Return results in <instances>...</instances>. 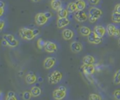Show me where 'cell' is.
Listing matches in <instances>:
<instances>
[{"label":"cell","mask_w":120,"mask_h":100,"mask_svg":"<svg viewBox=\"0 0 120 100\" xmlns=\"http://www.w3.org/2000/svg\"><path fill=\"white\" fill-rule=\"evenodd\" d=\"M103 12L101 9L96 8V7H92L89 9L88 13V19L90 22L95 23L97 20L101 17Z\"/></svg>","instance_id":"obj_1"},{"label":"cell","mask_w":120,"mask_h":100,"mask_svg":"<svg viewBox=\"0 0 120 100\" xmlns=\"http://www.w3.org/2000/svg\"><path fill=\"white\" fill-rule=\"evenodd\" d=\"M19 36L26 40H32L35 37L33 30L27 28H22L19 30Z\"/></svg>","instance_id":"obj_2"},{"label":"cell","mask_w":120,"mask_h":100,"mask_svg":"<svg viewBox=\"0 0 120 100\" xmlns=\"http://www.w3.org/2000/svg\"><path fill=\"white\" fill-rule=\"evenodd\" d=\"M66 88L63 86H61L57 89H55L53 91L52 96L55 100H61L66 97Z\"/></svg>","instance_id":"obj_3"},{"label":"cell","mask_w":120,"mask_h":100,"mask_svg":"<svg viewBox=\"0 0 120 100\" xmlns=\"http://www.w3.org/2000/svg\"><path fill=\"white\" fill-rule=\"evenodd\" d=\"M61 79H62V73L58 70H55L48 77V81L52 84H55L59 83Z\"/></svg>","instance_id":"obj_4"},{"label":"cell","mask_w":120,"mask_h":100,"mask_svg":"<svg viewBox=\"0 0 120 100\" xmlns=\"http://www.w3.org/2000/svg\"><path fill=\"white\" fill-rule=\"evenodd\" d=\"M3 39L7 42L8 46L14 48L19 44V41L14 37V36L11 34H4L3 35Z\"/></svg>","instance_id":"obj_5"},{"label":"cell","mask_w":120,"mask_h":100,"mask_svg":"<svg viewBox=\"0 0 120 100\" xmlns=\"http://www.w3.org/2000/svg\"><path fill=\"white\" fill-rule=\"evenodd\" d=\"M74 17H75V20H77L78 22H81V23L85 22L88 19V15L83 11H77L75 13Z\"/></svg>","instance_id":"obj_6"},{"label":"cell","mask_w":120,"mask_h":100,"mask_svg":"<svg viewBox=\"0 0 120 100\" xmlns=\"http://www.w3.org/2000/svg\"><path fill=\"white\" fill-rule=\"evenodd\" d=\"M48 18L44 15V13H37L35 16V23L37 25L42 26L44 25L48 22Z\"/></svg>","instance_id":"obj_7"},{"label":"cell","mask_w":120,"mask_h":100,"mask_svg":"<svg viewBox=\"0 0 120 100\" xmlns=\"http://www.w3.org/2000/svg\"><path fill=\"white\" fill-rule=\"evenodd\" d=\"M88 41L90 44H99L101 42V38L99 37L93 31L90 33V35L88 36Z\"/></svg>","instance_id":"obj_8"},{"label":"cell","mask_w":120,"mask_h":100,"mask_svg":"<svg viewBox=\"0 0 120 100\" xmlns=\"http://www.w3.org/2000/svg\"><path fill=\"white\" fill-rule=\"evenodd\" d=\"M56 62V59L55 57H47L44 62V67L45 69H50L52 68Z\"/></svg>","instance_id":"obj_9"},{"label":"cell","mask_w":120,"mask_h":100,"mask_svg":"<svg viewBox=\"0 0 120 100\" xmlns=\"http://www.w3.org/2000/svg\"><path fill=\"white\" fill-rule=\"evenodd\" d=\"M44 49L46 52H48L49 53H52V52H55L57 50V46L54 42L48 41H46Z\"/></svg>","instance_id":"obj_10"},{"label":"cell","mask_w":120,"mask_h":100,"mask_svg":"<svg viewBox=\"0 0 120 100\" xmlns=\"http://www.w3.org/2000/svg\"><path fill=\"white\" fill-rule=\"evenodd\" d=\"M82 69L85 75H93L95 70V68L93 64H84Z\"/></svg>","instance_id":"obj_11"},{"label":"cell","mask_w":120,"mask_h":100,"mask_svg":"<svg viewBox=\"0 0 120 100\" xmlns=\"http://www.w3.org/2000/svg\"><path fill=\"white\" fill-rule=\"evenodd\" d=\"M93 32L100 38H102L106 33V28H105L103 26H96L94 28Z\"/></svg>","instance_id":"obj_12"},{"label":"cell","mask_w":120,"mask_h":100,"mask_svg":"<svg viewBox=\"0 0 120 100\" xmlns=\"http://www.w3.org/2000/svg\"><path fill=\"white\" fill-rule=\"evenodd\" d=\"M71 49L73 52H79L82 50V45L79 41H73L71 44Z\"/></svg>","instance_id":"obj_13"},{"label":"cell","mask_w":120,"mask_h":100,"mask_svg":"<svg viewBox=\"0 0 120 100\" xmlns=\"http://www.w3.org/2000/svg\"><path fill=\"white\" fill-rule=\"evenodd\" d=\"M70 24V21L67 17H64V18H58L57 19V25L59 28H62L66 27V26H68Z\"/></svg>","instance_id":"obj_14"},{"label":"cell","mask_w":120,"mask_h":100,"mask_svg":"<svg viewBox=\"0 0 120 100\" xmlns=\"http://www.w3.org/2000/svg\"><path fill=\"white\" fill-rule=\"evenodd\" d=\"M74 36V33L71 29L66 28L62 31V37L65 40H71Z\"/></svg>","instance_id":"obj_15"},{"label":"cell","mask_w":120,"mask_h":100,"mask_svg":"<svg viewBox=\"0 0 120 100\" xmlns=\"http://www.w3.org/2000/svg\"><path fill=\"white\" fill-rule=\"evenodd\" d=\"M117 27L112 24H110L106 26V33H108V35L110 37H114L115 31L117 30Z\"/></svg>","instance_id":"obj_16"},{"label":"cell","mask_w":120,"mask_h":100,"mask_svg":"<svg viewBox=\"0 0 120 100\" xmlns=\"http://www.w3.org/2000/svg\"><path fill=\"white\" fill-rule=\"evenodd\" d=\"M37 81L36 75L33 73H28L26 76V81L28 84H33Z\"/></svg>","instance_id":"obj_17"},{"label":"cell","mask_w":120,"mask_h":100,"mask_svg":"<svg viewBox=\"0 0 120 100\" xmlns=\"http://www.w3.org/2000/svg\"><path fill=\"white\" fill-rule=\"evenodd\" d=\"M50 4H51L52 8L56 11H58L61 6V3L60 0H52Z\"/></svg>","instance_id":"obj_18"},{"label":"cell","mask_w":120,"mask_h":100,"mask_svg":"<svg viewBox=\"0 0 120 100\" xmlns=\"http://www.w3.org/2000/svg\"><path fill=\"white\" fill-rule=\"evenodd\" d=\"M79 32L82 35L88 37L90 35V33H91V30L88 27L83 26H81V28H79Z\"/></svg>","instance_id":"obj_19"},{"label":"cell","mask_w":120,"mask_h":100,"mask_svg":"<svg viewBox=\"0 0 120 100\" xmlns=\"http://www.w3.org/2000/svg\"><path fill=\"white\" fill-rule=\"evenodd\" d=\"M67 11H68V13H75L77 11V6L75 2H71L67 7Z\"/></svg>","instance_id":"obj_20"},{"label":"cell","mask_w":120,"mask_h":100,"mask_svg":"<svg viewBox=\"0 0 120 100\" xmlns=\"http://www.w3.org/2000/svg\"><path fill=\"white\" fill-rule=\"evenodd\" d=\"M95 61V58L92 55H86L83 58L84 64H93Z\"/></svg>","instance_id":"obj_21"},{"label":"cell","mask_w":120,"mask_h":100,"mask_svg":"<svg viewBox=\"0 0 120 100\" xmlns=\"http://www.w3.org/2000/svg\"><path fill=\"white\" fill-rule=\"evenodd\" d=\"M30 92H31V94H32L33 97H35L39 96L41 95V89L39 87H37V86H33V87L31 88Z\"/></svg>","instance_id":"obj_22"},{"label":"cell","mask_w":120,"mask_h":100,"mask_svg":"<svg viewBox=\"0 0 120 100\" xmlns=\"http://www.w3.org/2000/svg\"><path fill=\"white\" fill-rule=\"evenodd\" d=\"M75 3L77 6V11H83L86 8V2L84 0H76Z\"/></svg>","instance_id":"obj_23"},{"label":"cell","mask_w":120,"mask_h":100,"mask_svg":"<svg viewBox=\"0 0 120 100\" xmlns=\"http://www.w3.org/2000/svg\"><path fill=\"white\" fill-rule=\"evenodd\" d=\"M112 21L114 23L119 24L120 23V13H117V12H113L111 15Z\"/></svg>","instance_id":"obj_24"},{"label":"cell","mask_w":120,"mask_h":100,"mask_svg":"<svg viewBox=\"0 0 120 100\" xmlns=\"http://www.w3.org/2000/svg\"><path fill=\"white\" fill-rule=\"evenodd\" d=\"M113 82L116 85L120 84V69L115 72L113 77Z\"/></svg>","instance_id":"obj_25"},{"label":"cell","mask_w":120,"mask_h":100,"mask_svg":"<svg viewBox=\"0 0 120 100\" xmlns=\"http://www.w3.org/2000/svg\"><path fill=\"white\" fill-rule=\"evenodd\" d=\"M68 14V11L67 9L66 10L65 8H61L60 10L58 11V17L60 18H64V17H67Z\"/></svg>","instance_id":"obj_26"},{"label":"cell","mask_w":120,"mask_h":100,"mask_svg":"<svg viewBox=\"0 0 120 100\" xmlns=\"http://www.w3.org/2000/svg\"><path fill=\"white\" fill-rule=\"evenodd\" d=\"M6 100H17L15 96V93L13 91H9L7 94Z\"/></svg>","instance_id":"obj_27"},{"label":"cell","mask_w":120,"mask_h":100,"mask_svg":"<svg viewBox=\"0 0 120 100\" xmlns=\"http://www.w3.org/2000/svg\"><path fill=\"white\" fill-rule=\"evenodd\" d=\"M45 44H46V41H44L41 38L38 39L37 42V47L39 49H42L43 48H44Z\"/></svg>","instance_id":"obj_28"},{"label":"cell","mask_w":120,"mask_h":100,"mask_svg":"<svg viewBox=\"0 0 120 100\" xmlns=\"http://www.w3.org/2000/svg\"><path fill=\"white\" fill-rule=\"evenodd\" d=\"M89 100H101V97L97 94L92 93L89 95Z\"/></svg>","instance_id":"obj_29"},{"label":"cell","mask_w":120,"mask_h":100,"mask_svg":"<svg viewBox=\"0 0 120 100\" xmlns=\"http://www.w3.org/2000/svg\"><path fill=\"white\" fill-rule=\"evenodd\" d=\"M32 94H31V92H29V91H26L23 93V99L24 100H30L31 99V97H32Z\"/></svg>","instance_id":"obj_30"},{"label":"cell","mask_w":120,"mask_h":100,"mask_svg":"<svg viewBox=\"0 0 120 100\" xmlns=\"http://www.w3.org/2000/svg\"><path fill=\"white\" fill-rule=\"evenodd\" d=\"M114 97L116 100H120V90H116L113 93Z\"/></svg>","instance_id":"obj_31"},{"label":"cell","mask_w":120,"mask_h":100,"mask_svg":"<svg viewBox=\"0 0 120 100\" xmlns=\"http://www.w3.org/2000/svg\"><path fill=\"white\" fill-rule=\"evenodd\" d=\"M89 3L92 5H97L99 4V2L100 1V0H88Z\"/></svg>","instance_id":"obj_32"},{"label":"cell","mask_w":120,"mask_h":100,"mask_svg":"<svg viewBox=\"0 0 120 100\" xmlns=\"http://www.w3.org/2000/svg\"><path fill=\"white\" fill-rule=\"evenodd\" d=\"M115 12L120 13V4H116V6L115 7Z\"/></svg>","instance_id":"obj_33"},{"label":"cell","mask_w":120,"mask_h":100,"mask_svg":"<svg viewBox=\"0 0 120 100\" xmlns=\"http://www.w3.org/2000/svg\"><path fill=\"white\" fill-rule=\"evenodd\" d=\"M120 30L119 28H117L116 31H115V35L114 37H120Z\"/></svg>","instance_id":"obj_34"},{"label":"cell","mask_w":120,"mask_h":100,"mask_svg":"<svg viewBox=\"0 0 120 100\" xmlns=\"http://www.w3.org/2000/svg\"><path fill=\"white\" fill-rule=\"evenodd\" d=\"M44 15H46V17L49 19V18H50L51 17H52V13H50V12H46V13H44Z\"/></svg>","instance_id":"obj_35"},{"label":"cell","mask_w":120,"mask_h":100,"mask_svg":"<svg viewBox=\"0 0 120 100\" xmlns=\"http://www.w3.org/2000/svg\"><path fill=\"white\" fill-rule=\"evenodd\" d=\"M4 21L1 20V22H0V29L2 30L3 28H4Z\"/></svg>","instance_id":"obj_36"},{"label":"cell","mask_w":120,"mask_h":100,"mask_svg":"<svg viewBox=\"0 0 120 100\" xmlns=\"http://www.w3.org/2000/svg\"><path fill=\"white\" fill-rule=\"evenodd\" d=\"M33 31H34V34H35V37H36L37 35H39V30L38 29H34Z\"/></svg>","instance_id":"obj_37"},{"label":"cell","mask_w":120,"mask_h":100,"mask_svg":"<svg viewBox=\"0 0 120 100\" xmlns=\"http://www.w3.org/2000/svg\"><path fill=\"white\" fill-rule=\"evenodd\" d=\"M4 7H0V15L1 16L3 15V13H4Z\"/></svg>","instance_id":"obj_38"},{"label":"cell","mask_w":120,"mask_h":100,"mask_svg":"<svg viewBox=\"0 0 120 100\" xmlns=\"http://www.w3.org/2000/svg\"><path fill=\"white\" fill-rule=\"evenodd\" d=\"M118 44H119V46H120V39H118Z\"/></svg>","instance_id":"obj_39"},{"label":"cell","mask_w":120,"mask_h":100,"mask_svg":"<svg viewBox=\"0 0 120 100\" xmlns=\"http://www.w3.org/2000/svg\"><path fill=\"white\" fill-rule=\"evenodd\" d=\"M34 2H38V1H39V0H33Z\"/></svg>","instance_id":"obj_40"}]
</instances>
